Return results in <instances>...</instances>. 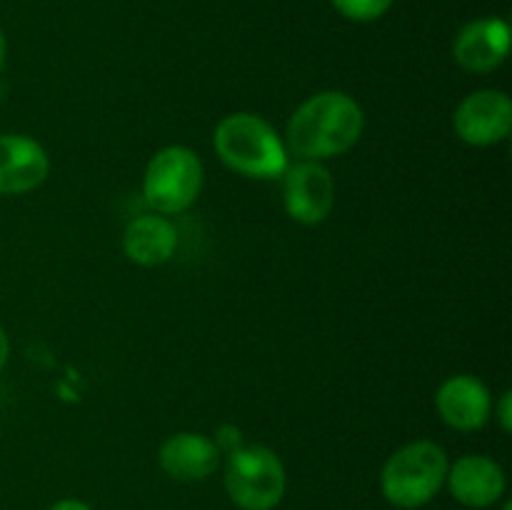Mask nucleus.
Segmentation results:
<instances>
[{
    "label": "nucleus",
    "mask_w": 512,
    "mask_h": 510,
    "mask_svg": "<svg viewBox=\"0 0 512 510\" xmlns=\"http://www.w3.org/2000/svg\"><path fill=\"white\" fill-rule=\"evenodd\" d=\"M365 113L353 95L320 90L298 105L285 128V148L298 160H330L360 140Z\"/></svg>",
    "instance_id": "nucleus-1"
},
{
    "label": "nucleus",
    "mask_w": 512,
    "mask_h": 510,
    "mask_svg": "<svg viewBox=\"0 0 512 510\" xmlns=\"http://www.w3.org/2000/svg\"><path fill=\"white\" fill-rule=\"evenodd\" d=\"M213 148L220 163L253 180H275L290 165L278 130L258 113H230L215 125Z\"/></svg>",
    "instance_id": "nucleus-2"
},
{
    "label": "nucleus",
    "mask_w": 512,
    "mask_h": 510,
    "mask_svg": "<svg viewBox=\"0 0 512 510\" xmlns=\"http://www.w3.org/2000/svg\"><path fill=\"white\" fill-rule=\"evenodd\" d=\"M450 458L435 440H413L395 450L380 470V493L393 508L415 510L443 490Z\"/></svg>",
    "instance_id": "nucleus-3"
},
{
    "label": "nucleus",
    "mask_w": 512,
    "mask_h": 510,
    "mask_svg": "<svg viewBox=\"0 0 512 510\" xmlns=\"http://www.w3.org/2000/svg\"><path fill=\"white\" fill-rule=\"evenodd\" d=\"M225 493L240 510H273L283 503L288 473L273 448L243 443L225 453Z\"/></svg>",
    "instance_id": "nucleus-4"
},
{
    "label": "nucleus",
    "mask_w": 512,
    "mask_h": 510,
    "mask_svg": "<svg viewBox=\"0 0 512 510\" xmlns=\"http://www.w3.org/2000/svg\"><path fill=\"white\" fill-rule=\"evenodd\" d=\"M205 168L188 145H165L148 160L143 173V198L160 215H178L198 200Z\"/></svg>",
    "instance_id": "nucleus-5"
},
{
    "label": "nucleus",
    "mask_w": 512,
    "mask_h": 510,
    "mask_svg": "<svg viewBox=\"0 0 512 510\" xmlns=\"http://www.w3.org/2000/svg\"><path fill=\"white\" fill-rule=\"evenodd\" d=\"M283 180V208L300 225H318L328 220L335 205L333 173L320 160H298L288 165Z\"/></svg>",
    "instance_id": "nucleus-6"
},
{
    "label": "nucleus",
    "mask_w": 512,
    "mask_h": 510,
    "mask_svg": "<svg viewBox=\"0 0 512 510\" xmlns=\"http://www.w3.org/2000/svg\"><path fill=\"white\" fill-rule=\"evenodd\" d=\"M453 128L463 143L490 148L503 143L512 130V100L498 88H483L465 95L455 108Z\"/></svg>",
    "instance_id": "nucleus-7"
},
{
    "label": "nucleus",
    "mask_w": 512,
    "mask_h": 510,
    "mask_svg": "<svg viewBox=\"0 0 512 510\" xmlns=\"http://www.w3.org/2000/svg\"><path fill=\"white\" fill-rule=\"evenodd\" d=\"M435 410L448 428L473 433L493 418V393L475 375H453L435 393Z\"/></svg>",
    "instance_id": "nucleus-8"
},
{
    "label": "nucleus",
    "mask_w": 512,
    "mask_h": 510,
    "mask_svg": "<svg viewBox=\"0 0 512 510\" xmlns=\"http://www.w3.org/2000/svg\"><path fill=\"white\" fill-rule=\"evenodd\" d=\"M445 485L460 505L485 510L505 498L508 478H505V470L498 460L473 453L460 455L455 463H450Z\"/></svg>",
    "instance_id": "nucleus-9"
},
{
    "label": "nucleus",
    "mask_w": 512,
    "mask_h": 510,
    "mask_svg": "<svg viewBox=\"0 0 512 510\" xmlns=\"http://www.w3.org/2000/svg\"><path fill=\"white\" fill-rule=\"evenodd\" d=\"M510 53V25L503 18L465 23L453 40V58L465 73H493Z\"/></svg>",
    "instance_id": "nucleus-10"
},
{
    "label": "nucleus",
    "mask_w": 512,
    "mask_h": 510,
    "mask_svg": "<svg viewBox=\"0 0 512 510\" xmlns=\"http://www.w3.org/2000/svg\"><path fill=\"white\" fill-rule=\"evenodd\" d=\"M50 175V155L23 133L0 135V195H25L38 190Z\"/></svg>",
    "instance_id": "nucleus-11"
},
{
    "label": "nucleus",
    "mask_w": 512,
    "mask_h": 510,
    "mask_svg": "<svg viewBox=\"0 0 512 510\" xmlns=\"http://www.w3.org/2000/svg\"><path fill=\"white\" fill-rule=\"evenodd\" d=\"M220 448L205 433H173L163 440L158 450V463L168 478L180 483H200L208 480L220 465Z\"/></svg>",
    "instance_id": "nucleus-12"
},
{
    "label": "nucleus",
    "mask_w": 512,
    "mask_h": 510,
    "mask_svg": "<svg viewBox=\"0 0 512 510\" xmlns=\"http://www.w3.org/2000/svg\"><path fill=\"white\" fill-rule=\"evenodd\" d=\"M178 250V230L165 215L145 213L130 220L123 233V253L140 268H158Z\"/></svg>",
    "instance_id": "nucleus-13"
},
{
    "label": "nucleus",
    "mask_w": 512,
    "mask_h": 510,
    "mask_svg": "<svg viewBox=\"0 0 512 510\" xmlns=\"http://www.w3.org/2000/svg\"><path fill=\"white\" fill-rule=\"evenodd\" d=\"M330 3L343 18L355 23H373L393 8V0H330Z\"/></svg>",
    "instance_id": "nucleus-14"
},
{
    "label": "nucleus",
    "mask_w": 512,
    "mask_h": 510,
    "mask_svg": "<svg viewBox=\"0 0 512 510\" xmlns=\"http://www.w3.org/2000/svg\"><path fill=\"white\" fill-rule=\"evenodd\" d=\"M493 415L498 418L500 428H503L505 433H510L512 430V393L510 390H505V393L500 395L498 403H493Z\"/></svg>",
    "instance_id": "nucleus-15"
},
{
    "label": "nucleus",
    "mask_w": 512,
    "mask_h": 510,
    "mask_svg": "<svg viewBox=\"0 0 512 510\" xmlns=\"http://www.w3.org/2000/svg\"><path fill=\"white\" fill-rule=\"evenodd\" d=\"M48 510H93L85 500L78 498H63V500H55Z\"/></svg>",
    "instance_id": "nucleus-16"
},
{
    "label": "nucleus",
    "mask_w": 512,
    "mask_h": 510,
    "mask_svg": "<svg viewBox=\"0 0 512 510\" xmlns=\"http://www.w3.org/2000/svg\"><path fill=\"white\" fill-rule=\"evenodd\" d=\"M8 358H10V338L3 330V325H0V370L8 365Z\"/></svg>",
    "instance_id": "nucleus-17"
},
{
    "label": "nucleus",
    "mask_w": 512,
    "mask_h": 510,
    "mask_svg": "<svg viewBox=\"0 0 512 510\" xmlns=\"http://www.w3.org/2000/svg\"><path fill=\"white\" fill-rule=\"evenodd\" d=\"M5 60H8V40H5V33L0 30V75H3Z\"/></svg>",
    "instance_id": "nucleus-18"
},
{
    "label": "nucleus",
    "mask_w": 512,
    "mask_h": 510,
    "mask_svg": "<svg viewBox=\"0 0 512 510\" xmlns=\"http://www.w3.org/2000/svg\"><path fill=\"white\" fill-rule=\"evenodd\" d=\"M503 510H512V503H510V500H505V503H503Z\"/></svg>",
    "instance_id": "nucleus-19"
}]
</instances>
